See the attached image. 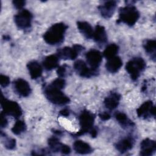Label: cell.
Here are the masks:
<instances>
[{
    "label": "cell",
    "instance_id": "obj_19",
    "mask_svg": "<svg viewBox=\"0 0 156 156\" xmlns=\"http://www.w3.org/2000/svg\"><path fill=\"white\" fill-rule=\"evenodd\" d=\"M93 38L98 44H104L107 41V35L105 29L103 26L98 24L96 26L93 32Z\"/></svg>",
    "mask_w": 156,
    "mask_h": 156
},
{
    "label": "cell",
    "instance_id": "obj_6",
    "mask_svg": "<svg viewBox=\"0 0 156 156\" xmlns=\"http://www.w3.org/2000/svg\"><path fill=\"white\" fill-rule=\"evenodd\" d=\"M1 105L2 112L5 115L12 116L15 118H18L22 115V110L20 105L15 101L6 99L2 94L1 95Z\"/></svg>",
    "mask_w": 156,
    "mask_h": 156
},
{
    "label": "cell",
    "instance_id": "obj_32",
    "mask_svg": "<svg viewBox=\"0 0 156 156\" xmlns=\"http://www.w3.org/2000/svg\"><path fill=\"white\" fill-rule=\"evenodd\" d=\"M12 3L16 9H21L26 4V1H22V0H15V1H13Z\"/></svg>",
    "mask_w": 156,
    "mask_h": 156
},
{
    "label": "cell",
    "instance_id": "obj_12",
    "mask_svg": "<svg viewBox=\"0 0 156 156\" xmlns=\"http://www.w3.org/2000/svg\"><path fill=\"white\" fill-rule=\"evenodd\" d=\"M13 86L16 93L21 97H27L31 93L30 85L23 79L18 78L16 79L13 83Z\"/></svg>",
    "mask_w": 156,
    "mask_h": 156
},
{
    "label": "cell",
    "instance_id": "obj_10",
    "mask_svg": "<svg viewBox=\"0 0 156 156\" xmlns=\"http://www.w3.org/2000/svg\"><path fill=\"white\" fill-rule=\"evenodd\" d=\"M137 116L142 119H147L155 116V108L151 101H147L136 109Z\"/></svg>",
    "mask_w": 156,
    "mask_h": 156
},
{
    "label": "cell",
    "instance_id": "obj_20",
    "mask_svg": "<svg viewBox=\"0 0 156 156\" xmlns=\"http://www.w3.org/2000/svg\"><path fill=\"white\" fill-rule=\"evenodd\" d=\"M77 26L79 32L87 39L93 38L94 30L90 23L87 21H79L77 22Z\"/></svg>",
    "mask_w": 156,
    "mask_h": 156
},
{
    "label": "cell",
    "instance_id": "obj_36",
    "mask_svg": "<svg viewBox=\"0 0 156 156\" xmlns=\"http://www.w3.org/2000/svg\"><path fill=\"white\" fill-rule=\"evenodd\" d=\"M90 134L91 136V137L95 138L97 136V134H98L97 129L96 128H94V127H93L92 129L90 131Z\"/></svg>",
    "mask_w": 156,
    "mask_h": 156
},
{
    "label": "cell",
    "instance_id": "obj_26",
    "mask_svg": "<svg viewBox=\"0 0 156 156\" xmlns=\"http://www.w3.org/2000/svg\"><path fill=\"white\" fill-rule=\"evenodd\" d=\"M119 51V46L115 44L112 43L108 44L103 52V55L107 58L108 59L114 56H116Z\"/></svg>",
    "mask_w": 156,
    "mask_h": 156
},
{
    "label": "cell",
    "instance_id": "obj_27",
    "mask_svg": "<svg viewBox=\"0 0 156 156\" xmlns=\"http://www.w3.org/2000/svg\"><path fill=\"white\" fill-rule=\"evenodd\" d=\"M26 130V125L24 121L17 120L12 127L11 130L15 135H20Z\"/></svg>",
    "mask_w": 156,
    "mask_h": 156
},
{
    "label": "cell",
    "instance_id": "obj_35",
    "mask_svg": "<svg viewBox=\"0 0 156 156\" xmlns=\"http://www.w3.org/2000/svg\"><path fill=\"white\" fill-rule=\"evenodd\" d=\"M59 113H60V115L61 116L66 117V116H69V110L67 109V108H64V109L62 110L61 111H60Z\"/></svg>",
    "mask_w": 156,
    "mask_h": 156
},
{
    "label": "cell",
    "instance_id": "obj_24",
    "mask_svg": "<svg viewBox=\"0 0 156 156\" xmlns=\"http://www.w3.org/2000/svg\"><path fill=\"white\" fill-rule=\"evenodd\" d=\"M115 117L116 121L123 128H127L134 126V123L130 121L124 113L118 112L115 114Z\"/></svg>",
    "mask_w": 156,
    "mask_h": 156
},
{
    "label": "cell",
    "instance_id": "obj_25",
    "mask_svg": "<svg viewBox=\"0 0 156 156\" xmlns=\"http://www.w3.org/2000/svg\"><path fill=\"white\" fill-rule=\"evenodd\" d=\"M48 145L51 149V150L54 152H62V148L63 147L64 144L62 143L58 138L56 136H52L48 139Z\"/></svg>",
    "mask_w": 156,
    "mask_h": 156
},
{
    "label": "cell",
    "instance_id": "obj_9",
    "mask_svg": "<svg viewBox=\"0 0 156 156\" xmlns=\"http://www.w3.org/2000/svg\"><path fill=\"white\" fill-rule=\"evenodd\" d=\"M73 67L75 71L82 77L90 78L98 74L97 69L88 68L86 63L82 60H77L76 61Z\"/></svg>",
    "mask_w": 156,
    "mask_h": 156
},
{
    "label": "cell",
    "instance_id": "obj_30",
    "mask_svg": "<svg viewBox=\"0 0 156 156\" xmlns=\"http://www.w3.org/2000/svg\"><path fill=\"white\" fill-rule=\"evenodd\" d=\"M0 83L1 87H7L10 83V79L8 76L1 74L0 76Z\"/></svg>",
    "mask_w": 156,
    "mask_h": 156
},
{
    "label": "cell",
    "instance_id": "obj_29",
    "mask_svg": "<svg viewBox=\"0 0 156 156\" xmlns=\"http://www.w3.org/2000/svg\"><path fill=\"white\" fill-rule=\"evenodd\" d=\"M5 147L9 150L13 149L16 146V140L14 138H8L5 140Z\"/></svg>",
    "mask_w": 156,
    "mask_h": 156
},
{
    "label": "cell",
    "instance_id": "obj_22",
    "mask_svg": "<svg viewBox=\"0 0 156 156\" xmlns=\"http://www.w3.org/2000/svg\"><path fill=\"white\" fill-rule=\"evenodd\" d=\"M58 57L55 54L49 55L44 58L42 64L45 69L51 71L58 66Z\"/></svg>",
    "mask_w": 156,
    "mask_h": 156
},
{
    "label": "cell",
    "instance_id": "obj_23",
    "mask_svg": "<svg viewBox=\"0 0 156 156\" xmlns=\"http://www.w3.org/2000/svg\"><path fill=\"white\" fill-rule=\"evenodd\" d=\"M143 46L146 52L154 61L155 60L156 55V41L155 40L147 39L144 41Z\"/></svg>",
    "mask_w": 156,
    "mask_h": 156
},
{
    "label": "cell",
    "instance_id": "obj_5",
    "mask_svg": "<svg viewBox=\"0 0 156 156\" xmlns=\"http://www.w3.org/2000/svg\"><path fill=\"white\" fill-rule=\"evenodd\" d=\"M146 64L144 59L136 57L130 60L126 65V70L129 74L132 80H136L140 74L146 68Z\"/></svg>",
    "mask_w": 156,
    "mask_h": 156
},
{
    "label": "cell",
    "instance_id": "obj_7",
    "mask_svg": "<svg viewBox=\"0 0 156 156\" xmlns=\"http://www.w3.org/2000/svg\"><path fill=\"white\" fill-rule=\"evenodd\" d=\"M33 15L27 9H23L14 16L16 26L20 29L26 30L31 27Z\"/></svg>",
    "mask_w": 156,
    "mask_h": 156
},
{
    "label": "cell",
    "instance_id": "obj_34",
    "mask_svg": "<svg viewBox=\"0 0 156 156\" xmlns=\"http://www.w3.org/2000/svg\"><path fill=\"white\" fill-rule=\"evenodd\" d=\"M99 117L102 121H107V120H108L111 118V116L108 113L104 112H102V113H99Z\"/></svg>",
    "mask_w": 156,
    "mask_h": 156
},
{
    "label": "cell",
    "instance_id": "obj_4",
    "mask_svg": "<svg viewBox=\"0 0 156 156\" xmlns=\"http://www.w3.org/2000/svg\"><path fill=\"white\" fill-rule=\"evenodd\" d=\"M95 118V115L92 112L87 110H83L79 116L80 129L77 132L73 133V135L74 136H78L90 132L93 127Z\"/></svg>",
    "mask_w": 156,
    "mask_h": 156
},
{
    "label": "cell",
    "instance_id": "obj_18",
    "mask_svg": "<svg viewBox=\"0 0 156 156\" xmlns=\"http://www.w3.org/2000/svg\"><path fill=\"white\" fill-rule=\"evenodd\" d=\"M122 65V61L119 56H114L107 59L105 64L107 70L111 73L118 72Z\"/></svg>",
    "mask_w": 156,
    "mask_h": 156
},
{
    "label": "cell",
    "instance_id": "obj_33",
    "mask_svg": "<svg viewBox=\"0 0 156 156\" xmlns=\"http://www.w3.org/2000/svg\"><path fill=\"white\" fill-rule=\"evenodd\" d=\"M7 120L5 116V114L2 112L1 113V128L5 127L7 125Z\"/></svg>",
    "mask_w": 156,
    "mask_h": 156
},
{
    "label": "cell",
    "instance_id": "obj_17",
    "mask_svg": "<svg viewBox=\"0 0 156 156\" xmlns=\"http://www.w3.org/2000/svg\"><path fill=\"white\" fill-rule=\"evenodd\" d=\"M27 68L32 79H37L41 76L43 69L38 62L35 60L30 61L27 64Z\"/></svg>",
    "mask_w": 156,
    "mask_h": 156
},
{
    "label": "cell",
    "instance_id": "obj_2",
    "mask_svg": "<svg viewBox=\"0 0 156 156\" xmlns=\"http://www.w3.org/2000/svg\"><path fill=\"white\" fill-rule=\"evenodd\" d=\"M140 18V12L132 5H127L120 8L117 23H122L129 26H133Z\"/></svg>",
    "mask_w": 156,
    "mask_h": 156
},
{
    "label": "cell",
    "instance_id": "obj_21",
    "mask_svg": "<svg viewBox=\"0 0 156 156\" xmlns=\"http://www.w3.org/2000/svg\"><path fill=\"white\" fill-rule=\"evenodd\" d=\"M74 151L79 154H88L93 152L91 146L87 143L82 140H76L73 143Z\"/></svg>",
    "mask_w": 156,
    "mask_h": 156
},
{
    "label": "cell",
    "instance_id": "obj_14",
    "mask_svg": "<svg viewBox=\"0 0 156 156\" xmlns=\"http://www.w3.org/2000/svg\"><path fill=\"white\" fill-rule=\"evenodd\" d=\"M116 7V2L115 1H108L104 2L98 6L99 11L102 17L108 19L114 13Z\"/></svg>",
    "mask_w": 156,
    "mask_h": 156
},
{
    "label": "cell",
    "instance_id": "obj_31",
    "mask_svg": "<svg viewBox=\"0 0 156 156\" xmlns=\"http://www.w3.org/2000/svg\"><path fill=\"white\" fill-rule=\"evenodd\" d=\"M66 68L67 65H63L60 66H58V68L57 69V74L60 77H63L65 76L66 73Z\"/></svg>",
    "mask_w": 156,
    "mask_h": 156
},
{
    "label": "cell",
    "instance_id": "obj_1",
    "mask_svg": "<svg viewBox=\"0 0 156 156\" xmlns=\"http://www.w3.org/2000/svg\"><path fill=\"white\" fill-rule=\"evenodd\" d=\"M68 26L63 23H58L52 25L43 34L45 42L50 45L61 43L65 37Z\"/></svg>",
    "mask_w": 156,
    "mask_h": 156
},
{
    "label": "cell",
    "instance_id": "obj_3",
    "mask_svg": "<svg viewBox=\"0 0 156 156\" xmlns=\"http://www.w3.org/2000/svg\"><path fill=\"white\" fill-rule=\"evenodd\" d=\"M44 94L49 101L55 105H65L69 102V98L65 95L61 89L51 84L44 87Z\"/></svg>",
    "mask_w": 156,
    "mask_h": 156
},
{
    "label": "cell",
    "instance_id": "obj_16",
    "mask_svg": "<svg viewBox=\"0 0 156 156\" xmlns=\"http://www.w3.org/2000/svg\"><path fill=\"white\" fill-rule=\"evenodd\" d=\"M133 138L130 136H127L118 141L115 144V147L120 153L124 154L130 151L133 147Z\"/></svg>",
    "mask_w": 156,
    "mask_h": 156
},
{
    "label": "cell",
    "instance_id": "obj_13",
    "mask_svg": "<svg viewBox=\"0 0 156 156\" xmlns=\"http://www.w3.org/2000/svg\"><path fill=\"white\" fill-rule=\"evenodd\" d=\"M156 151V143L150 138L144 139L140 143V155L142 156L152 155Z\"/></svg>",
    "mask_w": 156,
    "mask_h": 156
},
{
    "label": "cell",
    "instance_id": "obj_11",
    "mask_svg": "<svg viewBox=\"0 0 156 156\" xmlns=\"http://www.w3.org/2000/svg\"><path fill=\"white\" fill-rule=\"evenodd\" d=\"M85 58L91 68L97 69L102 62V55L99 51L92 49L86 53Z\"/></svg>",
    "mask_w": 156,
    "mask_h": 156
},
{
    "label": "cell",
    "instance_id": "obj_8",
    "mask_svg": "<svg viewBox=\"0 0 156 156\" xmlns=\"http://www.w3.org/2000/svg\"><path fill=\"white\" fill-rule=\"evenodd\" d=\"M83 50V47L79 44H76L71 47L66 46L57 50V55L63 60H74Z\"/></svg>",
    "mask_w": 156,
    "mask_h": 156
},
{
    "label": "cell",
    "instance_id": "obj_15",
    "mask_svg": "<svg viewBox=\"0 0 156 156\" xmlns=\"http://www.w3.org/2000/svg\"><path fill=\"white\" fill-rule=\"evenodd\" d=\"M120 99L121 96L118 93L112 92L105 98L104 101V105L107 109L113 110L118 106Z\"/></svg>",
    "mask_w": 156,
    "mask_h": 156
},
{
    "label": "cell",
    "instance_id": "obj_28",
    "mask_svg": "<svg viewBox=\"0 0 156 156\" xmlns=\"http://www.w3.org/2000/svg\"><path fill=\"white\" fill-rule=\"evenodd\" d=\"M51 85L56 88H58L62 90V89L64 88V87H65L66 82L63 79L60 77V78H57L55 80H54L51 82Z\"/></svg>",
    "mask_w": 156,
    "mask_h": 156
}]
</instances>
